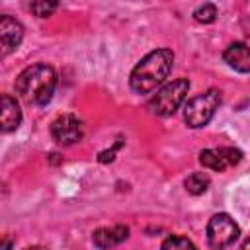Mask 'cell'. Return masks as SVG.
<instances>
[{
	"label": "cell",
	"mask_w": 250,
	"mask_h": 250,
	"mask_svg": "<svg viewBox=\"0 0 250 250\" xmlns=\"http://www.w3.org/2000/svg\"><path fill=\"white\" fill-rule=\"evenodd\" d=\"M174 64V53L170 49H156L143 57L131 70L129 86L135 94H148L166 80Z\"/></svg>",
	"instance_id": "1"
},
{
	"label": "cell",
	"mask_w": 250,
	"mask_h": 250,
	"mask_svg": "<svg viewBox=\"0 0 250 250\" xmlns=\"http://www.w3.org/2000/svg\"><path fill=\"white\" fill-rule=\"evenodd\" d=\"M16 92L33 105H45L51 102L57 86V72L45 62H35L23 68L16 78Z\"/></svg>",
	"instance_id": "2"
},
{
	"label": "cell",
	"mask_w": 250,
	"mask_h": 250,
	"mask_svg": "<svg viewBox=\"0 0 250 250\" xmlns=\"http://www.w3.org/2000/svg\"><path fill=\"white\" fill-rule=\"evenodd\" d=\"M189 90V80L188 78H176L168 84H164L148 102V109L154 115L160 117H168L172 113H176V109L184 104L186 96Z\"/></svg>",
	"instance_id": "3"
},
{
	"label": "cell",
	"mask_w": 250,
	"mask_h": 250,
	"mask_svg": "<svg viewBox=\"0 0 250 250\" xmlns=\"http://www.w3.org/2000/svg\"><path fill=\"white\" fill-rule=\"evenodd\" d=\"M219 105H221V92L211 88L203 94H197L195 98H191L186 104L184 119L191 129H199V127L207 125L213 119Z\"/></svg>",
	"instance_id": "4"
},
{
	"label": "cell",
	"mask_w": 250,
	"mask_h": 250,
	"mask_svg": "<svg viewBox=\"0 0 250 250\" xmlns=\"http://www.w3.org/2000/svg\"><path fill=\"white\" fill-rule=\"evenodd\" d=\"M240 234L238 225L227 213H217L207 223V242L213 250H223L230 246Z\"/></svg>",
	"instance_id": "5"
},
{
	"label": "cell",
	"mask_w": 250,
	"mask_h": 250,
	"mask_svg": "<svg viewBox=\"0 0 250 250\" xmlns=\"http://www.w3.org/2000/svg\"><path fill=\"white\" fill-rule=\"evenodd\" d=\"M82 133H84L82 121L72 113L59 115L51 123V135L59 145H74L76 141L82 139Z\"/></svg>",
	"instance_id": "6"
},
{
	"label": "cell",
	"mask_w": 250,
	"mask_h": 250,
	"mask_svg": "<svg viewBox=\"0 0 250 250\" xmlns=\"http://www.w3.org/2000/svg\"><path fill=\"white\" fill-rule=\"evenodd\" d=\"M23 39V25L14 16H0V61L12 55Z\"/></svg>",
	"instance_id": "7"
},
{
	"label": "cell",
	"mask_w": 250,
	"mask_h": 250,
	"mask_svg": "<svg viewBox=\"0 0 250 250\" xmlns=\"http://www.w3.org/2000/svg\"><path fill=\"white\" fill-rule=\"evenodd\" d=\"M21 123V109L12 94H0V131L12 133Z\"/></svg>",
	"instance_id": "8"
},
{
	"label": "cell",
	"mask_w": 250,
	"mask_h": 250,
	"mask_svg": "<svg viewBox=\"0 0 250 250\" xmlns=\"http://www.w3.org/2000/svg\"><path fill=\"white\" fill-rule=\"evenodd\" d=\"M223 59H225V62H227L230 68H234L236 72L246 74V72L250 70V55H248V47H246V43H242V41L230 43V45L225 49Z\"/></svg>",
	"instance_id": "9"
},
{
	"label": "cell",
	"mask_w": 250,
	"mask_h": 250,
	"mask_svg": "<svg viewBox=\"0 0 250 250\" xmlns=\"http://www.w3.org/2000/svg\"><path fill=\"white\" fill-rule=\"evenodd\" d=\"M127 236H129V229L125 225H117V227H111V229H98V230H94L92 240H94L96 248L109 250V248L121 244Z\"/></svg>",
	"instance_id": "10"
},
{
	"label": "cell",
	"mask_w": 250,
	"mask_h": 250,
	"mask_svg": "<svg viewBox=\"0 0 250 250\" xmlns=\"http://www.w3.org/2000/svg\"><path fill=\"white\" fill-rule=\"evenodd\" d=\"M199 162L205 166V168H211L215 172H225L227 170V160L221 152V148H205L199 152Z\"/></svg>",
	"instance_id": "11"
},
{
	"label": "cell",
	"mask_w": 250,
	"mask_h": 250,
	"mask_svg": "<svg viewBox=\"0 0 250 250\" xmlns=\"http://www.w3.org/2000/svg\"><path fill=\"white\" fill-rule=\"evenodd\" d=\"M209 184H211V180H209V176L203 174V172H193V174H189V176L186 178V182H184L186 191L191 193V195H201V193H205L207 188H209Z\"/></svg>",
	"instance_id": "12"
},
{
	"label": "cell",
	"mask_w": 250,
	"mask_h": 250,
	"mask_svg": "<svg viewBox=\"0 0 250 250\" xmlns=\"http://www.w3.org/2000/svg\"><path fill=\"white\" fill-rule=\"evenodd\" d=\"M162 250H197V248L189 238L180 236V234H172V236L164 238Z\"/></svg>",
	"instance_id": "13"
},
{
	"label": "cell",
	"mask_w": 250,
	"mask_h": 250,
	"mask_svg": "<svg viewBox=\"0 0 250 250\" xmlns=\"http://www.w3.org/2000/svg\"><path fill=\"white\" fill-rule=\"evenodd\" d=\"M57 8H59V2H53V0H37L29 4L31 14L37 18H49Z\"/></svg>",
	"instance_id": "14"
},
{
	"label": "cell",
	"mask_w": 250,
	"mask_h": 250,
	"mask_svg": "<svg viewBox=\"0 0 250 250\" xmlns=\"http://www.w3.org/2000/svg\"><path fill=\"white\" fill-rule=\"evenodd\" d=\"M193 18H195V21H199V23H213L215 18H217V8H215V4H203V6H199V8L193 12Z\"/></svg>",
	"instance_id": "15"
},
{
	"label": "cell",
	"mask_w": 250,
	"mask_h": 250,
	"mask_svg": "<svg viewBox=\"0 0 250 250\" xmlns=\"http://www.w3.org/2000/svg\"><path fill=\"white\" fill-rule=\"evenodd\" d=\"M221 152H223V156H225L229 166H234V164H238L242 160V152L238 148H234V146H223Z\"/></svg>",
	"instance_id": "16"
},
{
	"label": "cell",
	"mask_w": 250,
	"mask_h": 250,
	"mask_svg": "<svg viewBox=\"0 0 250 250\" xmlns=\"http://www.w3.org/2000/svg\"><path fill=\"white\" fill-rule=\"evenodd\" d=\"M119 145H121V143H117V145H115L111 150H104V152H100V154H98V160H100L102 164H105V162H111V160L115 158V150L119 148Z\"/></svg>",
	"instance_id": "17"
},
{
	"label": "cell",
	"mask_w": 250,
	"mask_h": 250,
	"mask_svg": "<svg viewBox=\"0 0 250 250\" xmlns=\"http://www.w3.org/2000/svg\"><path fill=\"white\" fill-rule=\"evenodd\" d=\"M14 248V238L12 236H6L0 240V250H12Z\"/></svg>",
	"instance_id": "18"
},
{
	"label": "cell",
	"mask_w": 250,
	"mask_h": 250,
	"mask_svg": "<svg viewBox=\"0 0 250 250\" xmlns=\"http://www.w3.org/2000/svg\"><path fill=\"white\" fill-rule=\"evenodd\" d=\"M47 158H49V162H51V164H53V166H55V164H59V162H61V160H62V158H61V154H59V152H49V156H47Z\"/></svg>",
	"instance_id": "19"
},
{
	"label": "cell",
	"mask_w": 250,
	"mask_h": 250,
	"mask_svg": "<svg viewBox=\"0 0 250 250\" xmlns=\"http://www.w3.org/2000/svg\"><path fill=\"white\" fill-rule=\"evenodd\" d=\"M248 246H250V240H248V238H246V240H244V242H242V248H240V250H248Z\"/></svg>",
	"instance_id": "20"
},
{
	"label": "cell",
	"mask_w": 250,
	"mask_h": 250,
	"mask_svg": "<svg viewBox=\"0 0 250 250\" xmlns=\"http://www.w3.org/2000/svg\"><path fill=\"white\" fill-rule=\"evenodd\" d=\"M27 250H45V248H39V246H35V248H27Z\"/></svg>",
	"instance_id": "21"
}]
</instances>
